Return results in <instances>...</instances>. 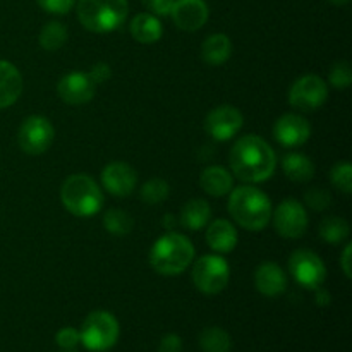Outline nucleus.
I'll use <instances>...</instances> for the list:
<instances>
[{
  "mask_svg": "<svg viewBox=\"0 0 352 352\" xmlns=\"http://www.w3.org/2000/svg\"><path fill=\"white\" fill-rule=\"evenodd\" d=\"M229 160L234 175L253 184L270 179L277 165L274 150L258 136L241 138L230 150Z\"/></svg>",
  "mask_w": 352,
  "mask_h": 352,
  "instance_id": "1",
  "label": "nucleus"
},
{
  "mask_svg": "<svg viewBox=\"0 0 352 352\" xmlns=\"http://www.w3.org/2000/svg\"><path fill=\"white\" fill-rule=\"evenodd\" d=\"M229 213L246 230H263L272 219V201L265 192L253 186L232 189L229 198Z\"/></svg>",
  "mask_w": 352,
  "mask_h": 352,
  "instance_id": "2",
  "label": "nucleus"
},
{
  "mask_svg": "<svg viewBox=\"0 0 352 352\" xmlns=\"http://www.w3.org/2000/svg\"><path fill=\"white\" fill-rule=\"evenodd\" d=\"M195 248L191 241L177 232H168L155 241L150 251V263L158 274L179 275L191 265Z\"/></svg>",
  "mask_w": 352,
  "mask_h": 352,
  "instance_id": "3",
  "label": "nucleus"
},
{
  "mask_svg": "<svg viewBox=\"0 0 352 352\" xmlns=\"http://www.w3.org/2000/svg\"><path fill=\"white\" fill-rule=\"evenodd\" d=\"M60 201L76 217H91L102 210L103 195L100 186L86 174L65 179L60 189Z\"/></svg>",
  "mask_w": 352,
  "mask_h": 352,
  "instance_id": "4",
  "label": "nucleus"
},
{
  "mask_svg": "<svg viewBox=\"0 0 352 352\" xmlns=\"http://www.w3.org/2000/svg\"><path fill=\"white\" fill-rule=\"evenodd\" d=\"M127 0H78L79 21L93 33L117 30L127 19Z\"/></svg>",
  "mask_w": 352,
  "mask_h": 352,
  "instance_id": "5",
  "label": "nucleus"
},
{
  "mask_svg": "<svg viewBox=\"0 0 352 352\" xmlns=\"http://www.w3.org/2000/svg\"><path fill=\"white\" fill-rule=\"evenodd\" d=\"M119 333V322L112 313L93 311L82 322L79 330V342L91 352H105L116 346Z\"/></svg>",
  "mask_w": 352,
  "mask_h": 352,
  "instance_id": "6",
  "label": "nucleus"
},
{
  "mask_svg": "<svg viewBox=\"0 0 352 352\" xmlns=\"http://www.w3.org/2000/svg\"><path fill=\"white\" fill-rule=\"evenodd\" d=\"M230 268L222 256L206 254L201 256L192 267V282L203 294H219L229 284Z\"/></svg>",
  "mask_w": 352,
  "mask_h": 352,
  "instance_id": "7",
  "label": "nucleus"
},
{
  "mask_svg": "<svg viewBox=\"0 0 352 352\" xmlns=\"http://www.w3.org/2000/svg\"><path fill=\"white\" fill-rule=\"evenodd\" d=\"M54 126L43 116H31L21 124L17 143L28 155H41L54 143Z\"/></svg>",
  "mask_w": 352,
  "mask_h": 352,
  "instance_id": "8",
  "label": "nucleus"
},
{
  "mask_svg": "<svg viewBox=\"0 0 352 352\" xmlns=\"http://www.w3.org/2000/svg\"><path fill=\"white\" fill-rule=\"evenodd\" d=\"M327 98H329V88L325 81L316 74H306L299 78L289 91V103L302 112H313L320 109Z\"/></svg>",
  "mask_w": 352,
  "mask_h": 352,
  "instance_id": "9",
  "label": "nucleus"
},
{
  "mask_svg": "<svg viewBox=\"0 0 352 352\" xmlns=\"http://www.w3.org/2000/svg\"><path fill=\"white\" fill-rule=\"evenodd\" d=\"M292 277L305 289H318L327 278V268L322 258L309 250H298L289 258Z\"/></svg>",
  "mask_w": 352,
  "mask_h": 352,
  "instance_id": "10",
  "label": "nucleus"
},
{
  "mask_svg": "<svg viewBox=\"0 0 352 352\" xmlns=\"http://www.w3.org/2000/svg\"><path fill=\"white\" fill-rule=\"evenodd\" d=\"M274 226L282 237L298 239L308 229V213L299 201L285 199L275 210Z\"/></svg>",
  "mask_w": 352,
  "mask_h": 352,
  "instance_id": "11",
  "label": "nucleus"
},
{
  "mask_svg": "<svg viewBox=\"0 0 352 352\" xmlns=\"http://www.w3.org/2000/svg\"><path fill=\"white\" fill-rule=\"evenodd\" d=\"M244 122V117L236 107L222 105L213 109L206 116L205 129L213 140L217 141H229L230 138L236 136L241 131Z\"/></svg>",
  "mask_w": 352,
  "mask_h": 352,
  "instance_id": "12",
  "label": "nucleus"
},
{
  "mask_svg": "<svg viewBox=\"0 0 352 352\" xmlns=\"http://www.w3.org/2000/svg\"><path fill=\"white\" fill-rule=\"evenodd\" d=\"M274 136L282 146H301L311 136V127L305 117L298 116V113H284L275 122Z\"/></svg>",
  "mask_w": 352,
  "mask_h": 352,
  "instance_id": "13",
  "label": "nucleus"
},
{
  "mask_svg": "<svg viewBox=\"0 0 352 352\" xmlns=\"http://www.w3.org/2000/svg\"><path fill=\"white\" fill-rule=\"evenodd\" d=\"M96 85L88 72H71L58 81V96L69 105H82L95 96Z\"/></svg>",
  "mask_w": 352,
  "mask_h": 352,
  "instance_id": "14",
  "label": "nucleus"
},
{
  "mask_svg": "<svg viewBox=\"0 0 352 352\" xmlns=\"http://www.w3.org/2000/svg\"><path fill=\"white\" fill-rule=\"evenodd\" d=\"M138 182L136 170L126 162H112L102 170V184L110 195L129 196Z\"/></svg>",
  "mask_w": 352,
  "mask_h": 352,
  "instance_id": "15",
  "label": "nucleus"
},
{
  "mask_svg": "<svg viewBox=\"0 0 352 352\" xmlns=\"http://www.w3.org/2000/svg\"><path fill=\"white\" fill-rule=\"evenodd\" d=\"M168 16L181 30L196 31L208 19V6L205 0H175Z\"/></svg>",
  "mask_w": 352,
  "mask_h": 352,
  "instance_id": "16",
  "label": "nucleus"
},
{
  "mask_svg": "<svg viewBox=\"0 0 352 352\" xmlns=\"http://www.w3.org/2000/svg\"><path fill=\"white\" fill-rule=\"evenodd\" d=\"M254 285L267 298H277L287 287V278L284 270L277 263H261L254 272Z\"/></svg>",
  "mask_w": 352,
  "mask_h": 352,
  "instance_id": "17",
  "label": "nucleus"
},
{
  "mask_svg": "<svg viewBox=\"0 0 352 352\" xmlns=\"http://www.w3.org/2000/svg\"><path fill=\"white\" fill-rule=\"evenodd\" d=\"M23 93V78L16 65L0 60V109L14 105Z\"/></svg>",
  "mask_w": 352,
  "mask_h": 352,
  "instance_id": "18",
  "label": "nucleus"
},
{
  "mask_svg": "<svg viewBox=\"0 0 352 352\" xmlns=\"http://www.w3.org/2000/svg\"><path fill=\"white\" fill-rule=\"evenodd\" d=\"M206 243L217 253H230L237 244L236 227L229 220H215L206 230Z\"/></svg>",
  "mask_w": 352,
  "mask_h": 352,
  "instance_id": "19",
  "label": "nucleus"
},
{
  "mask_svg": "<svg viewBox=\"0 0 352 352\" xmlns=\"http://www.w3.org/2000/svg\"><path fill=\"white\" fill-rule=\"evenodd\" d=\"M199 184H201L203 191L208 192L210 196H226L232 191L234 179L227 168L212 165L201 172Z\"/></svg>",
  "mask_w": 352,
  "mask_h": 352,
  "instance_id": "20",
  "label": "nucleus"
},
{
  "mask_svg": "<svg viewBox=\"0 0 352 352\" xmlns=\"http://www.w3.org/2000/svg\"><path fill=\"white\" fill-rule=\"evenodd\" d=\"M129 30L134 40L146 45L160 40L162 33H164V28H162L158 17L150 12H141L134 16L133 21H131Z\"/></svg>",
  "mask_w": 352,
  "mask_h": 352,
  "instance_id": "21",
  "label": "nucleus"
},
{
  "mask_svg": "<svg viewBox=\"0 0 352 352\" xmlns=\"http://www.w3.org/2000/svg\"><path fill=\"white\" fill-rule=\"evenodd\" d=\"M232 54L230 38L223 33L210 34L201 45V57L210 65H222Z\"/></svg>",
  "mask_w": 352,
  "mask_h": 352,
  "instance_id": "22",
  "label": "nucleus"
},
{
  "mask_svg": "<svg viewBox=\"0 0 352 352\" xmlns=\"http://www.w3.org/2000/svg\"><path fill=\"white\" fill-rule=\"evenodd\" d=\"M212 217V208L205 199H191L184 205L181 212V226L189 230H199L208 223Z\"/></svg>",
  "mask_w": 352,
  "mask_h": 352,
  "instance_id": "23",
  "label": "nucleus"
},
{
  "mask_svg": "<svg viewBox=\"0 0 352 352\" xmlns=\"http://www.w3.org/2000/svg\"><path fill=\"white\" fill-rule=\"evenodd\" d=\"M285 175L294 182H308L315 175V164L306 155L287 153L282 160Z\"/></svg>",
  "mask_w": 352,
  "mask_h": 352,
  "instance_id": "24",
  "label": "nucleus"
},
{
  "mask_svg": "<svg viewBox=\"0 0 352 352\" xmlns=\"http://www.w3.org/2000/svg\"><path fill=\"white\" fill-rule=\"evenodd\" d=\"M199 347L203 352H230L232 339L220 327H208L199 333Z\"/></svg>",
  "mask_w": 352,
  "mask_h": 352,
  "instance_id": "25",
  "label": "nucleus"
},
{
  "mask_svg": "<svg viewBox=\"0 0 352 352\" xmlns=\"http://www.w3.org/2000/svg\"><path fill=\"white\" fill-rule=\"evenodd\" d=\"M349 223L340 217H327L320 223V237L329 244H340L349 236Z\"/></svg>",
  "mask_w": 352,
  "mask_h": 352,
  "instance_id": "26",
  "label": "nucleus"
},
{
  "mask_svg": "<svg viewBox=\"0 0 352 352\" xmlns=\"http://www.w3.org/2000/svg\"><path fill=\"white\" fill-rule=\"evenodd\" d=\"M67 41V28L58 21H50L43 26L40 33V45L48 52L62 48Z\"/></svg>",
  "mask_w": 352,
  "mask_h": 352,
  "instance_id": "27",
  "label": "nucleus"
},
{
  "mask_svg": "<svg viewBox=\"0 0 352 352\" xmlns=\"http://www.w3.org/2000/svg\"><path fill=\"white\" fill-rule=\"evenodd\" d=\"M103 226L113 236H126V234H129L133 230L134 222L127 212L119 208H112L107 210L105 215H103Z\"/></svg>",
  "mask_w": 352,
  "mask_h": 352,
  "instance_id": "28",
  "label": "nucleus"
},
{
  "mask_svg": "<svg viewBox=\"0 0 352 352\" xmlns=\"http://www.w3.org/2000/svg\"><path fill=\"white\" fill-rule=\"evenodd\" d=\"M168 191H170V188H168L164 179H150L141 188V199L146 205H158V203H164L168 198Z\"/></svg>",
  "mask_w": 352,
  "mask_h": 352,
  "instance_id": "29",
  "label": "nucleus"
},
{
  "mask_svg": "<svg viewBox=\"0 0 352 352\" xmlns=\"http://www.w3.org/2000/svg\"><path fill=\"white\" fill-rule=\"evenodd\" d=\"M330 181L342 192L349 195L352 191V167L349 162H340L330 172Z\"/></svg>",
  "mask_w": 352,
  "mask_h": 352,
  "instance_id": "30",
  "label": "nucleus"
},
{
  "mask_svg": "<svg viewBox=\"0 0 352 352\" xmlns=\"http://www.w3.org/2000/svg\"><path fill=\"white\" fill-rule=\"evenodd\" d=\"M330 85L337 89H344L347 86H351L352 82V69L351 64L346 60H340L337 64H333V67L330 69Z\"/></svg>",
  "mask_w": 352,
  "mask_h": 352,
  "instance_id": "31",
  "label": "nucleus"
},
{
  "mask_svg": "<svg viewBox=\"0 0 352 352\" xmlns=\"http://www.w3.org/2000/svg\"><path fill=\"white\" fill-rule=\"evenodd\" d=\"M305 198H306V203H308L313 210H316V212H322V210L329 208L330 203H332V196H330V192L322 188L311 189V191L306 192Z\"/></svg>",
  "mask_w": 352,
  "mask_h": 352,
  "instance_id": "32",
  "label": "nucleus"
},
{
  "mask_svg": "<svg viewBox=\"0 0 352 352\" xmlns=\"http://www.w3.org/2000/svg\"><path fill=\"white\" fill-rule=\"evenodd\" d=\"M55 342L60 349H76V346L79 344V330L72 329V327L60 329L55 337Z\"/></svg>",
  "mask_w": 352,
  "mask_h": 352,
  "instance_id": "33",
  "label": "nucleus"
},
{
  "mask_svg": "<svg viewBox=\"0 0 352 352\" xmlns=\"http://www.w3.org/2000/svg\"><path fill=\"white\" fill-rule=\"evenodd\" d=\"M38 6L52 14H67L76 6V0H36Z\"/></svg>",
  "mask_w": 352,
  "mask_h": 352,
  "instance_id": "34",
  "label": "nucleus"
},
{
  "mask_svg": "<svg viewBox=\"0 0 352 352\" xmlns=\"http://www.w3.org/2000/svg\"><path fill=\"white\" fill-rule=\"evenodd\" d=\"M88 76L91 78V81L95 82V85H102V82L109 81L110 76H112V71H110L109 64H105V62H98V64L93 65L91 71L88 72Z\"/></svg>",
  "mask_w": 352,
  "mask_h": 352,
  "instance_id": "35",
  "label": "nucleus"
},
{
  "mask_svg": "<svg viewBox=\"0 0 352 352\" xmlns=\"http://www.w3.org/2000/svg\"><path fill=\"white\" fill-rule=\"evenodd\" d=\"M175 0H143L144 6L157 16H168Z\"/></svg>",
  "mask_w": 352,
  "mask_h": 352,
  "instance_id": "36",
  "label": "nucleus"
},
{
  "mask_svg": "<svg viewBox=\"0 0 352 352\" xmlns=\"http://www.w3.org/2000/svg\"><path fill=\"white\" fill-rule=\"evenodd\" d=\"M182 351V340L181 337L175 333H168L160 340L158 352H181Z\"/></svg>",
  "mask_w": 352,
  "mask_h": 352,
  "instance_id": "37",
  "label": "nucleus"
},
{
  "mask_svg": "<svg viewBox=\"0 0 352 352\" xmlns=\"http://www.w3.org/2000/svg\"><path fill=\"white\" fill-rule=\"evenodd\" d=\"M351 253H352V246H351V244H347L346 250H344V253H342V270H344V274H346L347 278L352 277V274H351Z\"/></svg>",
  "mask_w": 352,
  "mask_h": 352,
  "instance_id": "38",
  "label": "nucleus"
},
{
  "mask_svg": "<svg viewBox=\"0 0 352 352\" xmlns=\"http://www.w3.org/2000/svg\"><path fill=\"white\" fill-rule=\"evenodd\" d=\"M316 302H318L320 306H327L330 302V294L327 291H323V289H316Z\"/></svg>",
  "mask_w": 352,
  "mask_h": 352,
  "instance_id": "39",
  "label": "nucleus"
},
{
  "mask_svg": "<svg viewBox=\"0 0 352 352\" xmlns=\"http://www.w3.org/2000/svg\"><path fill=\"white\" fill-rule=\"evenodd\" d=\"M175 226H177V222H175L174 215H170V213H167V215H165V219H164V227H165V229H167V230H174Z\"/></svg>",
  "mask_w": 352,
  "mask_h": 352,
  "instance_id": "40",
  "label": "nucleus"
},
{
  "mask_svg": "<svg viewBox=\"0 0 352 352\" xmlns=\"http://www.w3.org/2000/svg\"><path fill=\"white\" fill-rule=\"evenodd\" d=\"M329 2H332L333 6H346V3L349 2V0H329Z\"/></svg>",
  "mask_w": 352,
  "mask_h": 352,
  "instance_id": "41",
  "label": "nucleus"
},
{
  "mask_svg": "<svg viewBox=\"0 0 352 352\" xmlns=\"http://www.w3.org/2000/svg\"><path fill=\"white\" fill-rule=\"evenodd\" d=\"M57 352H76V349H58Z\"/></svg>",
  "mask_w": 352,
  "mask_h": 352,
  "instance_id": "42",
  "label": "nucleus"
}]
</instances>
